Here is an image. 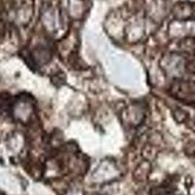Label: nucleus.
Here are the masks:
<instances>
[{"label": "nucleus", "mask_w": 195, "mask_h": 195, "mask_svg": "<svg viewBox=\"0 0 195 195\" xmlns=\"http://www.w3.org/2000/svg\"><path fill=\"white\" fill-rule=\"evenodd\" d=\"M174 95L182 102L195 103V84L188 82H181L172 87Z\"/></svg>", "instance_id": "obj_1"}]
</instances>
